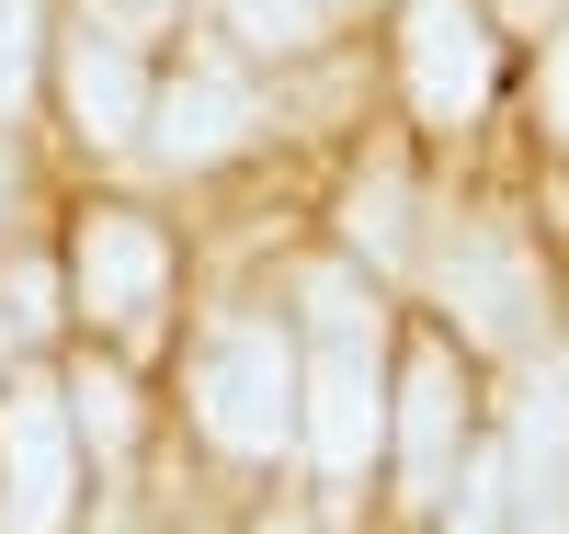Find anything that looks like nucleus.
I'll use <instances>...</instances> for the list:
<instances>
[{
  "instance_id": "ddd939ff",
  "label": "nucleus",
  "mask_w": 569,
  "mask_h": 534,
  "mask_svg": "<svg viewBox=\"0 0 569 534\" xmlns=\"http://www.w3.org/2000/svg\"><path fill=\"white\" fill-rule=\"evenodd\" d=\"M34 69H46V0H0V125L34 103Z\"/></svg>"
},
{
  "instance_id": "9d476101",
  "label": "nucleus",
  "mask_w": 569,
  "mask_h": 534,
  "mask_svg": "<svg viewBox=\"0 0 569 534\" xmlns=\"http://www.w3.org/2000/svg\"><path fill=\"white\" fill-rule=\"evenodd\" d=\"M58 399H69V432H91V455H126V444H137V386H126L114 364H80Z\"/></svg>"
},
{
  "instance_id": "412c9836",
  "label": "nucleus",
  "mask_w": 569,
  "mask_h": 534,
  "mask_svg": "<svg viewBox=\"0 0 569 534\" xmlns=\"http://www.w3.org/2000/svg\"><path fill=\"white\" fill-rule=\"evenodd\" d=\"M330 12H342V0H330Z\"/></svg>"
},
{
  "instance_id": "6e6552de",
  "label": "nucleus",
  "mask_w": 569,
  "mask_h": 534,
  "mask_svg": "<svg viewBox=\"0 0 569 534\" xmlns=\"http://www.w3.org/2000/svg\"><path fill=\"white\" fill-rule=\"evenodd\" d=\"M149 58H137V46L126 34H69L58 46V103H69V137H80V149H126V137L137 125H149Z\"/></svg>"
},
{
  "instance_id": "7ed1b4c3",
  "label": "nucleus",
  "mask_w": 569,
  "mask_h": 534,
  "mask_svg": "<svg viewBox=\"0 0 569 534\" xmlns=\"http://www.w3.org/2000/svg\"><path fill=\"white\" fill-rule=\"evenodd\" d=\"M171 273H182V262H171L160 216H137V205H91V216L69 228V296H80L91 330H114V342H149V330H160Z\"/></svg>"
},
{
  "instance_id": "4468645a",
  "label": "nucleus",
  "mask_w": 569,
  "mask_h": 534,
  "mask_svg": "<svg viewBox=\"0 0 569 534\" xmlns=\"http://www.w3.org/2000/svg\"><path fill=\"white\" fill-rule=\"evenodd\" d=\"M0 319H12V330H46V319H58V273H46V262H12V273H0Z\"/></svg>"
},
{
  "instance_id": "dca6fc26",
  "label": "nucleus",
  "mask_w": 569,
  "mask_h": 534,
  "mask_svg": "<svg viewBox=\"0 0 569 534\" xmlns=\"http://www.w3.org/2000/svg\"><path fill=\"white\" fill-rule=\"evenodd\" d=\"M547 125H558V137H569V34H558V46H547Z\"/></svg>"
},
{
  "instance_id": "0eeeda50",
  "label": "nucleus",
  "mask_w": 569,
  "mask_h": 534,
  "mask_svg": "<svg viewBox=\"0 0 569 534\" xmlns=\"http://www.w3.org/2000/svg\"><path fill=\"white\" fill-rule=\"evenodd\" d=\"M251 125H262V91L240 80V69H182L171 91H149V149L171 160V171H217L228 149H251Z\"/></svg>"
},
{
  "instance_id": "423d86ee",
  "label": "nucleus",
  "mask_w": 569,
  "mask_h": 534,
  "mask_svg": "<svg viewBox=\"0 0 569 534\" xmlns=\"http://www.w3.org/2000/svg\"><path fill=\"white\" fill-rule=\"evenodd\" d=\"M388 455L410 477V501H445L456 490V466H467V375L445 342H421L388 386Z\"/></svg>"
},
{
  "instance_id": "39448f33",
  "label": "nucleus",
  "mask_w": 569,
  "mask_h": 534,
  "mask_svg": "<svg viewBox=\"0 0 569 534\" xmlns=\"http://www.w3.org/2000/svg\"><path fill=\"white\" fill-rule=\"evenodd\" d=\"M80 501V432L58 386H12L0 399V534H58Z\"/></svg>"
},
{
  "instance_id": "20e7f679",
  "label": "nucleus",
  "mask_w": 569,
  "mask_h": 534,
  "mask_svg": "<svg viewBox=\"0 0 569 534\" xmlns=\"http://www.w3.org/2000/svg\"><path fill=\"white\" fill-rule=\"evenodd\" d=\"M399 80L421 125H467L501 80V46L479 0H399Z\"/></svg>"
},
{
  "instance_id": "1a4fd4ad",
  "label": "nucleus",
  "mask_w": 569,
  "mask_h": 534,
  "mask_svg": "<svg viewBox=\"0 0 569 534\" xmlns=\"http://www.w3.org/2000/svg\"><path fill=\"white\" fill-rule=\"evenodd\" d=\"M501 490H512V534H569V375H547L525 399Z\"/></svg>"
},
{
  "instance_id": "aec40b11",
  "label": "nucleus",
  "mask_w": 569,
  "mask_h": 534,
  "mask_svg": "<svg viewBox=\"0 0 569 534\" xmlns=\"http://www.w3.org/2000/svg\"><path fill=\"white\" fill-rule=\"evenodd\" d=\"M0 353H12V319H0Z\"/></svg>"
},
{
  "instance_id": "f03ea898",
  "label": "nucleus",
  "mask_w": 569,
  "mask_h": 534,
  "mask_svg": "<svg viewBox=\"0 0 569 534\" xmlns=\"http://www.w3.org/2000/svg\"><path fill=\"white\" fill-rule=\"evenodd\" d=\"M194 421L217 455H284L297 444V330L284 319H217L194 353Z\"/></svg>"
},
{
  "instance_id": "9b49d317",
  "label": "nucleus",
  "mask_w": 569,
  "mask_h": 534,
  "mask_svg": "<svg viewBox=\"0 0 569 534\" xmlns=\"http://www.w3.org/2000/svg\"><path fill=\"white\" fill-rule=\"evenodd\" d=\"M217 12L240 23V46H262V58H308L330 34V0H217Z\"/></svg>"
},
{
  "instance_id": "6ab92c4d",
  "label": "nucleus",
  "mask_w": 569,
  "mask_h": 534,
  "mask_svg": "<svg viewBox=\"0 0 569 534\" xmlns=\"http://www.w3.org/2000/svg\"><path fill=\"white\" fill-rule=\"evenodd\" d=\"M0 205H12V160H0Z\"/></svg>"
},
{
  "instance_id": "f257e3e1",
  "label": "nucleus",
  "mask_w": 569,
  "mask_h": 534,
  "mask_svg": "<svg viewBox=\"0 0 569 534\" xmlns=\"http://www.w3.org/2000/svg\"><path fill=\"white\" fill-rule=\"evenodd\" d=\"M433 296L479 353H536L547 342V262L512 216H445L433 228Z\"/></svg>"
},
{
  "instance_id": "f8f14e48",
  "label": "nucleus",
  "mask_w": 569,
  "mask_h": 534,
  "mask_svg": "<svg viewBox=\"0 0 569 534\" xmlns=\"http://www.w3.org/2000/svg\"><path fill=\"white\" fill-rule=\"evenodd\" d=\"M342 228H353V251L399 262V251H410V182H399V171H365V182L342 193Z\"/></svg>"
},
{
  "instance_id": "2eb2a0df",
  "label": "nucleus",
  "mask_w": 569,
  "mask_h": 534,
  "mask_svg": "<svg viewBox=\"0 0 569 534\" xmlns=\"http://www.w3.org/2000/svg\"><path fill=\"white\" fill-rule=\"evenodd\" d=\"M501 523H512V490H501V466L456 477V534H501Z\"/></svg>"
},
{
  "instance_id": "f3484780",
  "label": "nucleus",
  "mask_w": 569,
  "mask_h": 534,
  "mask_svg": "<svg viewBox=\"0 0 569 534\" xmlns=\"http://www.w3.org/2000/svg\"><path fill=\"white\" fill-rule=\"evenodd\" d=\"M251 534H308V512H262V523H251Z\"/></svg>"
},
{
  "instance_id": "a211bd4d",
  "label": "nucleus",
  "mask_w": 569,
  "mask_h": 534,
  "mask_svg": "<svg viewBox=\"0 0 569 534\" xmlns=\"http://www.w3.org/2000/svg\"><path fill=\"white\" fill-rule=\"evenodd\" d=\"M126 12H137V23H171V12H182V0H126Z\"/></svg>"
}]
</instances>
